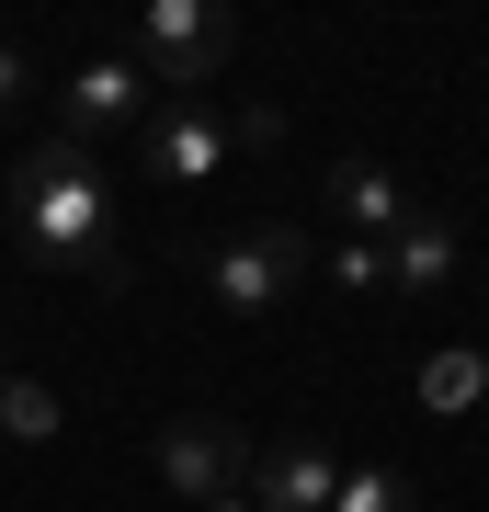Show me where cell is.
<instances>
[{"mask_svg":"<svg viewBox=\"0 0 489 512\" xmlns=\"http://www.w3.org/2000/svg\"><path fill=\"white\" fill-rule=\"evenodd\" d=\"M205 512H251V490H239V501H205Z\"/></svg>","mask_w":489,"mask_h":512,"instance_id":"cell-16","label":"cell"},{"mask_svg":"<svg viewBox=\"0 0 489 512\" xmlns=\"http://www.w3.org/2000/svg\"><path fill=\"white\" fill-rule=\"evenodd\" d=\"M0 194H12V228H23V251H35V262H69V274H91V285H126L114 183L91 171V148H80L69 126L23 148V160L0 171Z\"/></svg>","mask_w":489,"mask_h":512,"instance_id":"cell-1","label":"cell"},{"mask_svg":"<svg viewBox=\"0 0 489 512\" xmlns=\"http://www.w3.org/2000/svg\"><path fill=\"white\" fill-rule=\"evenodd\" d=\"M148 467H160V478H171V490L194 501V512H205V501H239V490H251V433H239V421L182 410L171 433L148 444Z\"/></svg>","mask_w":489,"mask_h":512,"instance_id":"cell-4","label":"cell"},{"mask_svg":"<svg viewBox=\"0 0 489 512\" xmlns=\"http://www.w3.org/2000/svg\"><path fill=\"white\" fill-rule=\"evenodd\" d=\"M228 46H239V12H228V0H148L126 57H137L148 92H182V103H194L205 80L228 69Z\"/></svg>","mask_w":489,"mask_h":512,"instance_id":"cell-2","label":"cell"},{"mask_svg":"<svg viewBox=\"0 0 489 512\" xmlns=\"http://www.w3.org/2000/svg\"><path fill=\"white\" fill-rule=\"evenodd\" d=\"M57 103H69V137H103V126H137L148 80H137V57H80Z\"/></svg>","mask_w":489,"mask_h":512,"instance_id":"cell-8","label":"cell"},{"mask_svg":"<svg viewBox=\"0 0 489 512\" xmlns=\"http://www.w3.org/2000/svg\"><path fill=\"white\" fill-rule=\"evenodd\" d=\"M319 274L353 285V296H376L387 285V239H319Z\"/></svg>","mask_w":489,"mask_h":512,"instance_id":"cell-12","label":"cell"},{"mask_svg":"<svg viewBox=\"0 0 489 512\" xmlns=\"http://www.w3.org/2000/svg\"><path fill=\"white\" fill-rule=\"evenodd\" d=\"M319 194H330V217H342V239H399V228L421 217V194H410L387 160H330Z\"/></svg>","mask_w":489,"mask_h":512,"instance_id":"cell-5","label":"cell"},{"mask_svg":"<svg viewBox=\"0 0 489 512\" xmlns=\"http://www.w3.org/2000/svg\"><path fill=\"white\" fill-rule=\"evenodd\" d=\"M0 433L57 444V433H69V399H57V387H35V376H12V387H0Z\"/></svg>","mask_w":489,"mask_h":512,"instance_id":"cell-10","label":"cell"},{"mask_svg":"<svg viewBox=\"0 0 489 512\" xmlns=\"http://www.w3.org/2000/svg\"><path fill=\"white\" fill-rule=\"evenodd\" d=\"M12 103H35V57H23V46H0V114H12Z\"/></svg>","mask_w":489,"mask_h":512,"instance_id":"cell-14","label":"cell"},{"mask_svg":"<svg viewBox=\"0 0 489 512\" xmlns=\"http://www.w3.org/2000/svg\"><path fill=\"white\" fill-rule=\"evenodd\" d=\"M342 501V456L330 444H251V512H330Z\"/></svg>","mask_w":489,"mask_h":512,"instance_id":"cell-6","label":"cell"},{"mask_svg":"<svg viewBox=\"0 0 489 512\" xmlns=\"http://www.w3.org/2000/svg\"><path fill=\"white\" fill-rule=\"evenodd\" d=\"M273 137H285V114H273V103H251V114L228 126V148H273Z\"/></svg>","mask_w":489,"mask_h":512,"instance_id":"cell-15","label":"cell"},{"mask_svg":"<svg viewBox=\"0 0 489 512\" xmlns=\"http://www.w3.org/2000/svg\"><path fill=\"white\" fill-rule=\"evenodd\" d=\"M217 160H228V126L205 103H160L148 114V171H160V183H205Z\"/></svg>","mask_w":489,"mask_h":512,"instance_id":"cell-7","label":"cell"},{"mask_svg":"<svg viewBox=\"0 0 489 512\" xmlns=\"http://www.w3.org/2000/svg\"><path fill=\"white\" fill-rule=\"evenodd\" d=\"M387 285H399V296H444V285H455V217L421 205V217L387 239Z\"/></svg>","mask_w":489,"mask_h":512,"instance_id":"cell-9","label":"cell"},{"mask_svg":"<svg viewBox=\"0 0 489 512\" xmlns=\"http://www.w3.org/2000/svg\"><path fill=\"white\" fill-rule=\"evenodd\" d=\"M308 274H319V239L285 228V217H262V228H239V239L205 251V285H217L228 319H273L285 296H308Z\"/></svg>","mask_w":489,"mask_h":512,"instance_id":"cell-3","label":"cell"},{"mask_svg":"<svg viewBox=\"0 0 489 512\" xmlns=\"http://www.w3.org/2000/svg\"><path fill=\"white\" fill-rule=\"evenodd\" d=\"M0 387H12V353H0Z\"/></svg>","mask_w":489,"mask_h":512,"instance_id":"cell-17","label":"cell"},{"mask_svg":"<svg viewBox=\"0 0 489 512\" xmlns=\"http://www.w3.org/2000/svg\"><path fill=\"white\" fill-rule=\"evenodd\" d=\"M421 399H433L444 421L478 410V399H489V365H478V353H433V365H421Z\"/></svg>","mask_w":489,"mask_h":512,"instance_id":"cell-11","label":"cell"},{"mask_svg":"<svg viewBox=\"0 0 489 512\" xmlns=\"http://www.w3.org/2000/svg\"><path fill=\"white\" fill-rule=\"evenodd\" d=\"M330 512H421V501H410L399 467H342V501H330Z\"/></svg>","mask_w":489,"mask_h":512,"instance_id":"cell-13","label":"cell"}]
</instances>
